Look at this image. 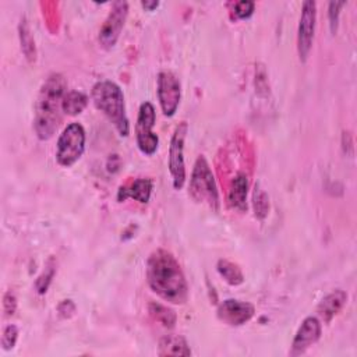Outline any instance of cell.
<instances>
[{"mask_svg": "<svg viewBox=\"0 0 357 357\" xmlns=\"http://www.w3.org/2000/svg\"><path fill=\"white\" fill-rule=\"evenodd\" d=\"M67 93V82L59 73L50 74L40 86L35 103V132L39 139H49L61 120V102Z\"/></svg>", "mask_w": 357, "mask_h": 357, "instance_id": "7a4b0ae2", "label": "cell"}, {"mask_svg": "<svg viewBox=\"0 0 357 357\" xmlns=\"http://www.w3.org/2000/svg\"><path fill=\"white\" fill-rule=\"evenodd\" d=\"M127 13H128L127 1H114L112 4V10L99 31V43L105 49H112L116 45L120 36V32L124 26Z\"/></svg>", "mask_w": 357, "mask_h": 357, "instance_id": "ba28073f", "label": "cell"}, {"mask_svg": "<svg viewBox=\"0 0 357 357\" xmlns=\"http://www.w3.org/2000/svg\"><path fill=\"white\" fill-rule=\"evenodd\" d=\"M141 6L148 11H153L159 6V1H142Z\"/></svg>", "mask_w": 357, "mask_h": 357, "instance_id": "4316f807", "label": "cell"}, {"mask_svg": "<svg viewBox=\"0 0 357 357\" xmlns=\"http://www.w3.org/2000/svg\"><path fill=\"white\" fill-rule=\"evenodd\" d=\"M91 96L95 107L109 119L121 137H127L130 132V124L126 114L124 95L120 86L112 81H98L92 86Z\"/></svg>", "mask_w": 357, "mask_h": 357, "instance_id": "3957f363", "label": "cell"}, {"mask_svg": "<svg viewBox=\"0 0 357 357\" xmlns=\"http://www.w3.org/2000/svg\"><path fill=\"white\" fill-rule=\"evenodd\" d=\"M181 86L177 77L170 71L158 74V99L165 116L172 117L180 103Z\"/></svg>", "mask_w": 357, "mask_h": 357, "instance_id": "9c48e42d", "label": "cell"}, {"mask_svg": "<svg viewBox=\"0 0 357 357\" xmlns=\"http://www.w3.org/2000/svg\"><path fill=\"white\" fill-rule=\"evenodd\" d=\"M254 7H255L254 1H248V0L237 1V3L234 4V14H236L237 18H241V20L248 18V17L252 15Z\"/></svg>", "mask_w": 357, "mask_h": 357, "instance_id": "603a6c76", "label": "cell"}, {"mask_svg": "<svg viewBox=\"0 0 357 357\" xmlns=\"http://www.w3.org/2000/svg\"><path fill=\"white\" fill-rule=\"evenodd\" d=\"M20 40H21V49L25 54V57L29 60V61H33L35 60V42H33V38H32V33H31V29H29V25L26 22L25 18L21 20L20 22Z\"/></svg>", "mask_w": 357, "mask_h": 357, "instance_id": "ffe728a7", "label": "cell"}, {"mask_svg": "<svg viewBox=\"0 0 357 357\" xmlns=\"http://www.w3.org/2000/svg\"><path fill=\"white\" fill-rule=\"evenodd\" d=\"M159 356H190L191 350L183 336L167 335L159 342Z\"/></svg>", "mask_w": 357, "mask_h": 357, "instance_id": "2e32d148", "label": "cell"}, {"mask_svg": "<svg viewBox=\"0 0 357 357\" xmlns=\"http://www.w3.org/2000/svg\"><path fill=\"white\" fill-rule=\"evenodd\" d=\"M315 20H317V7L315 1H304L300 24H298V32H297V50L301 61H305L314 39V31H315Z\"/></svg>", "mask_w": 357, "mask_h": 357, "instance_id": "30bf717a", "label": "cell"}, {"mask_svg": "<svg viewBox=\"0 0 357 357\" xmlns=\"http://www.w3.org/2000/svg\"><path fill=\"white\" fill-rule=\"evenodd\" d=\"M347 294L346 291L337 289L326 294L317 307V314L324 322H329L346 304Z\"/></svg>", "mask_w": 357, "mask_h": 357, "instance_id": "4fadbf2b", "label": "cell"}, {"mask_svg": "<svg viewBox=\"0 0 357 357\" xmlns=\"http://www.w3.org/2000/svg\"><path fill=\"white\" fill-rule=\"evenodd\" d=\"M321 336V322L315 317H307L298 331L296 332V336L291 343V356H298L303 354L310 346L318 342Z\"/></svg>", "mask_w": 357, "mask_h": 357, "instance_id": "7c38bea8", "label": "cell"}, {"mask_svg": "<svg viewBox=\"0 0 357 357\" xmlns=\"http://www.w3.org/2000/svg\"><path fill=\"white\" fill-rule=\"evenodd\" d=\"M216 269L219 275L231 286H237L244 282V275L238 265H236L234 262H230L227 259H219Z\"/></svg>", "mask_w": 357, "mask_h": 357, "instance_id": "ac0fdd59", "label": "cell"}, {"mask_svg": "<svg viewBox=\"0 0 357 357\" xmlns=\"http://www.w3.org/2000/svg\"><path fill=\"white\" fill-rule=\"evenodd\" d=\"M247 191H248V178L245 176V173H238L230 185L229 190V204L231 208L238 209V211H244L247 209Z\"/></svg>", "mask_w": 357, "mask_h": 357, "instance_id": "9a60e30c", "label": "cell"}, {"mask_svg": "<svg viewBox=\"0 0 357 357\" xmlns=\"http://www.w3.org/2000/svg\"><path fill=\"white\" fill-rule=\"evenodd\" d=\"M3 305H4V312L6 315H13L15 312V308H17V298H15V294L13 291H7L4 294V298H3Z\"/></svg>", "mask_w": 357, "mask_h": 357, "instance_id": "484cf974", "label": "cell"}, {"mask_svg": "<svg viewBox=\"0 0 357 357\" xmlns=\"http://www.w3.org/2000/svg\"><path fill=\"white\" fill-rule=\"evenodd\" d=\"M85 130L78 123H70L57 139L56 159L64 167L73 166L84 153Z\"/></svg>", "mask_w": 357, "mask_h": 357, "instance_id": "5b68a950", "label": "cell"}, {"mask_svg": "<svg viewBox=\"0 0 357 357\" xmlns=\"http://www.w3.org/2000/svg\"><path fill=\"white\" fill-rule=\"evenodd\" d=\"M188 131V126L185 121H181L170 139L169 146V170L172 174L173 187L176 190H181L185 183V166H184V139Z\"/></svg>", "mask_w": 357, "mask_h": 357, "instance_id": "52a82bcc", "label": "cell"}, {"mask_svg": "<svg viewBox=\"0 0 357 357\" xmlns=\"http://www.w3.org/2000/svg\"><path fill=\"white\" fill-rule=\"evenodd\" d=\"M255 314V308L252 304L240 300H225L218 307V318L231 326H240L248 322Z\"/></svg>", "mask_w": 357, "mask_h": 357, "instance_id": "8fae6325", "label": "cell"}, {"mask_svg": "<svg viewBox=\"0 0 357 357\" xmlns=\"http://www.w3.org/2000/svg\"><path fill=\"white\" fill-rule=\"evenodd\" d=\"M346 3L344 1H331L329 3V25H331V31L332 33L336 32L337 29V20H339V13H340V8L344 6Z\"/></svg>", "mask_w": 357, "mask_h": 357, "instance_id": "cb8c5ba5", "label": "cell"}, {"mask_svg": "<svg viewBox=\"0 0 357 357\" xmlns=\"http://www.w3.org/2000/svg\"><path fill=\"white\" fill-rule=\"evenodd\" d=\"M148 284L159 297L172 304H183L188 297V284L176 258L166 250L153 251L146 262Z\"/></svg>", "mask_w": 357, "mask_h": 357, "instance_id": "6da1fadb", "label": "cell"}, {"mask_svg": "<svg viewBox=\"0 0 357 357\" xmlns=\"http://www.w3.org/2000/svg\"><path fill=\"white\" fill-rule=\"evenodd\" d=\"M190 195L198 202H205L213 211L219 209V194L215 177L204 156H198L194 163L190 178Z\"/></svg>", "mask_w": 357, "mask_h": 357, "instance_id": "277c9868", "label": "cell"}, {"mask_svg": "<svg viewBox=\"0 0 357 357\" xmlns=\"http://www.w3.org/2000/svg\"><path fill=\"white\" fill-rule=\"evenodd\" d=\"M88 105V96L81 92V91H68L61 102V107L63 112L70 114V116H75L79 114Z\"/></svg>", "mask_w": 357, "mask_h": 357, "instance_id": "e0dca14e", "label": "cell"}, {"mask_svg": "<svg viewBox=\"0 0 357 357\" xmlns=\"http://www.w3.org/2000/svg\"><path fill=\"white\" fill-rule=\"evenodd\" d=\"M18 337V328L15 325H7L3 329L1 335V346L4 350H11L15 346Z\"/></svg>", "mask_w": 357, "mask_h": 357, "instance_id": "7402d4cb", "label": "cell"}, {"mask_svg": "<svg viewBox=\"0 0 357 357\" xmlns=\"http://www.w3.org/2000/svg\"><path fill=\"white\" fill-rule=\"evenodd\" d=\"M254 209H255V215L261 219L266 216L269 209L268 195L259 188V185H255V190H254Z\"/></svg>", "mask_w": 357, "mask_h": 357, "instance_id": "44dd1931", "label": "cell"}, {"mask_svg": "<svg viewBox=\"0 0 357 357\" xmlns=\"http://www.w3.org/2000/svg\"><path fill=\"white\" fill-rule=\"evenodd\" d=\"M53 275H54V266L49 265V269H45V272L36 280V289L39 293H45L47 290V286H49Z\"/></svg>", "mask_w": 357, "mask_h": 357, "instance_id": "d4e9b609", "label": "cell"}, {"mask_svg": "<svg viewBox=\"0 0 357 357\" xmlns=\"http://www.w3.org/2000/svg\"><path fill=\"white\" fill-rule=\"evenodd\" d=\"M149 314L153 317L155 321H158L159 324H162L166 328H173L176 324V314L173 310H170L169 307L160 304V303H149L148 305Z\"/></svg>", "mask_w": 357, "mask_h": 357, "instance_id": "d6986e66", "label": "cell"}, {"mask_svg": "<svg viewBox=\"0 0 357 357\" xmlns=\"http://www.w3.org/2000/svg\"><path fill=\"white\" fill-rule=\"evenodd\" d=\"M153 183L151 178H137L128 187H120L117 192V201L121 202L126 198H132L141 204H146L151 198Z\"/></svg>", "mask_w": 357, "mask_h": 357, "instance_id": "5bb4252c", "label": "cell"}, {"mask_svg": "<svg viewBox=\"0 0 357 357\" xmlns=\"http://www.w3.org/2000/svg\"><path fill=\"white\" fill-rule=\"evenodd\" d=\"M155 119L156 114L152 103H141L135 123V139L139 151L144 155H153L159 145V137L152 131L155 126Z\"/></svg>", "mask_w": 357, "mask_h": 357, "instance_id": "8992f818", "label": "cell"}]
</instances>
